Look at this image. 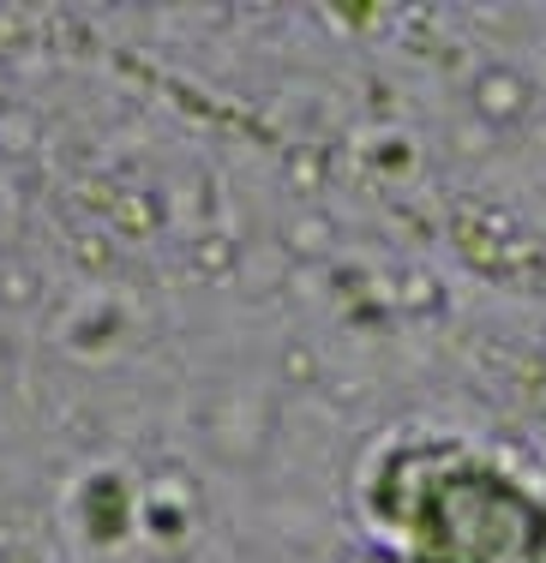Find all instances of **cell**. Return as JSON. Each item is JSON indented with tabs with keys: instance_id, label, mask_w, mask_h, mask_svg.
I'll return each mask as SVG.
<instances>
[]
</instances>
